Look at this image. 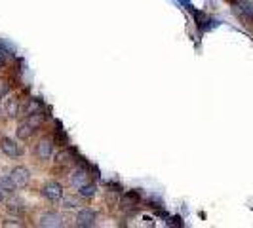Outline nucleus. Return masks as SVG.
<instances>
[{"label": "nucleus", "mask_w": 253, "mask_h": 228, "mask_svg": "<svg viewBox=\"0 0 253 228\" xmlns=\"http://www.w3.org/2000/svg\"><path fill=\"white\" fill-rule=\"evenodd\" d=\"M194 19H196V25H198V29H200L202 33H206V31H210V29H213V27L219 25L217 19H213V17H210V15H206V13H202V12H194Z\"/></svg>", "instance_id": "nucleus-11"}, {"label": "nucleus", "mask_w": 253, "mask_h": 228, "mask_svg": "<svg viewBox=\"0 0 253 228\" xmlns=\"http://www.w3.org/2000/svg\"><path fill=\"white\" fill-rule=\"evenodd\" d=\"M137 203H139V192H137V190L126 192V194H122V198H120V207H122V209L135 207Z\"/></svg>", "instance_id": "nucleus-14"}, {"label": "nucleus", "mask_w": 253, "mask_h": 228, "mask_svg": "<svg viewBox=\"0 0 253 228\" xmlns=\"http://www.w3.org/2000/svg\"><path fill=\"white\" fill-rule=\"evenodd\" d=\"M232 2V8L234 12L240 15L242 19H253V2L250 0H230Z\"/></svg>", "instance_id": "nucleus-6"}, {"label": "nucleus", "mask_w": 253, "mask_h": 228, "mask_svg": "<svg viewBox=\"0 0 253 228\" xmlns=\"http://www.w3.org/2000/svg\"><path fill=\"white\" fill-rule=\"evenodd\" d=\"M95 185H93V183H84V185H80V187H78V194H80V196H82V198H93V196H95Z\"/></svg>", "instance_id": "nucleus-15"}, {"label": "nucleus", "mask_w": 253, "mask_h": 228, "mask_svg": "<svg viewBox=\"0 0 253 228\" xmlns=\"http://www.w3.org/2000/svg\"><path fill=\"white\" fill-rule=\"evenodd\" d=\"M63 217L55 211H46L40 215V227H46V228H57V227H63Z\"/></svg>", "instance_id": "nucleus-9"}, {"label": "nucleus", "mask_w": 253, "mask_h": 228, "mask_svg": "<svg viewBox=\"0 0 253 228\" xmlns=\"http://www.w3.org/2000/svg\"><path fill=\"white\" fill-rule=\"evenodd\" d=\"M61 205L65 209H73V207H78V200L73 198V196H63L61 198Z\"/></svg>", "instance_id": "nucleus-19"}, {"label": "nucleus", "mask_w": 253, "mask_h": 228, "mask_svg": "<svg viewBox=\"0 0 253 228\" xmlns=\"http://www.w3.org/2000/svg\"><path fill=\"white\" fill-rule=\"evenodd\" d=\"M19 113L25 114V116L40 114V113H44V105H42V101H38V99H35V97H31V99H27L25 103H21Z\"/></svg>", "instance_id": "nucleus-10"}, {"label": "nucleus", "mask_w": 253, "mask_h": 228, "mask_svg": "<svg viewBox=\"0 0 253 228\" xmlns=\"http://www.w3.org/2000/svg\"><path fill=\"white\" fill-rule=\"evenodd\" d=\"M75 152L71 151V149H63V151H59L55 154V160H53V164H55V169H59V171H67V169H71L73 165H75Z\"/></svg>", "instance_id": "nucleus-2"}, {"label": "nucleus", "mask_w": 253, "mask_h": 228, "mask_svg": "<svg viewBox=\"0 0 253 228\" xmlns=\"http://www.w3.org/2000/svg\"><path fill=\"white\" fill-rule=\"evenodd\" d=\"M10 89H12L10 80H8V78H0V99H2V97H6V95L10 93Z\"/></svg>", "instance_id": "nucleus-18"}, {"label": "nucleus", "mask_w": 253, "mask_h": 228, "mask_svg": "<svg viewBox=\"0 0 253 228\" xmlns=\"http://www.w3.org/2000/svg\"><path fill=\"white\" fill-rule=\"evenodd\" d=\"M6 209H8V213H12L13 217H23V213H25V202H23L21 198H10Z\"/></svg>", "instance_id": "nucleus-13"}, {"label": "nucleus", "mask_w": 253, "mask_h": 228, "mask_svg": "<svg viewBox=\"0 0 253 228\" xmlns=\"http://www.w3.org/2000/svg\"><path fill=\"white\" fill-rule=\"evenodd\" d=\"M53 143L55 141L51 139V137H42V139L37 143V147H35V152H37V156L40 160H48L51 156V152H53Z\"/></svg>", "instance_id": "nucleus-7"}, {"label": "nucleus", "mask_w": 253, "mask_h": 228, "mask_svg": "<svg viewBox=\"0 0 253 228\" xmlns=\"http://www.w3.org/2000/svg\"><path fill=\"white\" fill-rule=\"evenodd\" d=\"M95 221H97V213L93 211V209H80L78 211V215H76V227L80 228H89L95 225Z\"/></svg>", "instance_id": "nucleus-5"}, {"label": "nucleus", "mask_w": 253, "mask_h": 228, "mask_svg": "<svg viewBox=\"0 0 253 228\" xmlns=\"http://www.w3.org/2000/svg\"><path fill=\"white\" fill-rule=\"evenodd\" d=\"M4 202V192H2V190H0V203Z\"/></svg>", "instance_id": "nucleus-21"}, {"label": "nucleus", "mask_w": 253, "mask_h": 228, "mask_svg": "<svg viewBox=\"0 0 253 228\" xmlns=\"http://www.w3.org/2000/svg\"><path fill=\"white\" fill-rule=\"evenodd\" d=\"M0 151L4 152L6 156H10V158H17V156L23 154L21 147L13 139H10V137H2V139H0Z\"/></svg>", "instance_id": "nucleus-8"}, {"label": "nucleus", "mask_w": 253, "mask_h": 228, "mask_svg": "<svg viewBox=\"0 0 253 228\" xmlns=\"http://www.w3.org/2000/svg\"><path fill=\"white\" fill-rule=\"evenodd\" d=\"M19 107H21V103H19V99L13 95V97H10L8 99V105H6V111H8V116L10 118H13V116H17V113H19Z\"/></svg>", "instance_id": "nucleus-16"}, {"label": "nucleus", "mask_w": 253, "mask_h": 228, "mask_svg": "<svg viewBox=\"0 0 253 228\" xmlns=\"http://www.w3.org/2000/svg\"><path fill=\"white\" fill-rule=\"evenodd\" d=\"M55 141H57L59 145H67V135L63 133L61 126H57V131H55Z\"/></svg>", "instance_id": "nucleus-20"}, {"label": "nucleus", "mask_w": 253, "mask_h": 228, "mask_svg": "<svg viewBox=\"0 0 253 228\" xmlns=\"http://www.w3.org/2000/svg\"><path fill=\"white\" fill-rule=\"evenodd\" d=\"M40 192H42V196H44L46 200H50V202H57V200L63 198V187H61L59 183H55V181L46 183Z\"/></svg>", "instance_id": "nucleus-3"}, {"label": "nucleus", "mask_w": 253, "mask_h": 228, "mask_svg": "<svg viewBox=\"0 0 253 228\" xmlns=\"http://www.w3.org/2000/svg\"><path fill=\"white\" fill-rule=\"evenodd\" d=\"M15 185H13L12 177H0V190L2 192H13Z\"/></svg>", "instance_id": "nucleus-17"}, {"label": "nucleus", "mask_w": 253, "mask_h": 228, "mask_svg": "<svg viewBox=\"0 0 253 228\" xmlns=\"http://www.w3.org/2000/svg\"><path fill=\"white\" fill-rule=\"evenodd\" d=\"M88 181H89V171L86 165H78L75 171L71 173V185H75V187H80V185H84Z\"/></svg>", "instance_id": "nucleus-12"}, {"label": "nucleus", "mask_w": 253, "mask_h": 228, "mask_svg": "<svg viewBox=\"0 0 253 228\" xmlns=\"http://www.w3.org/2000/svg\"><path fill=\"white\" fill-rule=\"evenodd\" d=\"M44 120H46L44 113L27 116L25 120L17 126V137H19L21 141H29L38 131V127L42 126V122H44Z\"/></svg>", "instance_id": "nucleus-1"}, {"label": "nucleus", "mask_w": 253, "mask_h": 228, "mask_svg": "<svg viewBox=\"0 0 253 228\" xmlns=\"http://www.w3.org/2000/svg\"><path fill=\"white\" fill-rule=\"evenodd\" d=\"M10 177H12L13 185L15 187H19V189H23L29 185V181H31V171L23 167V165H17V167H13L12 173H10Z\"/></svg>", "instance_id": "nucleus-4"}]
</instances>
